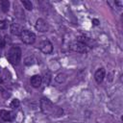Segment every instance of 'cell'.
Instances as JSON below:
<instances>
[{
    "label": "cell",
    "mask_w": 123,
    "mask_h": 123,
    "mask_svg": "<svg viewBox=\"0 0 123 123\" xmlns=\"http://www.w3.org/2000/svg\"><path fill=\"white\" fill-rule=\"evenodd\" d=\"M104 77H105V69H104L103 67H101V68H99V69L95 72L94 78H95V81H96L98 84H100V83L103 82Z\"/></svg>",
    "instance_id": "8"
},
{
    "label": "cell",
    "mask_w": 123,
    "mask_h": 123,
    "mask_svg": "<svg viewBox=\"0 0 123 123\" xmlns=\"http://www.w3.org/2000/svg\"><path fill=\"white\" fill-rule=\"evenodd\" d=\"M70 48L73 51L79 52V53H84V52L86 51V45L84 42H82V41H76V42L71 43Z\"/></svg>",
    "instance_id": "6"
},
{
    "label": "cell",
    "mask_w": 123,
    "mask_h": 123,
    "mask_svg": "<svg viewBox=\"0 0 123 123\" xmlns=\"http://www.w3.org/2000/svg\"><path fill=\"white\" fill-rule=\"evenodd\" d=\"M0 5H1V10L4 12H7L9 11V6H10V2L8 0H2L0 2Z\"/></svg>",
    "instance_id": "11"
},
{
    "label": "cell",
    "mask_w": 123,
    "mask_h": 123,
    "mask_svg": "<svg viewBox=\"0 0 123 123\" xmlns=\"http://www.w3.org/2000/svg\"><path fill=\"white\" fill-rule=\"evenodd\" d=\"M65 78H66V77H65V74L61 73V74L57 75V77H56V81H57L58 83H62V82H64Z\"/></svg>",
    "instance_id": "13"
},
{
    "label": "cell",
    "mask_w": 123,
    "mask_h": 123,
    "mask_svg": "<svg viewBox=\"0 0 123 123\" xmlns=\"http://www.w3.org/2000/svg\"><path fill=\"white\" fill-rule=\"evenodd\" d=\"M115 4H117V5L121 6V5H122V2H119V1H115Z\"/></svg>",
    "instance_id": "18"
},
{
    "label": "cell",
    "mask_w": 123,
    "mask_h": 123,
    "mask_svg": "<svg viewBox=\"0 0 123 123\" xmlns=\"http://www.w3.org/2000/svg\"><path fill=\"white\" fill-rule=\"evenodd\" d=\"M42 83V78L39 75H34L31 78V85L34 87H39Z\"/></svg>",
    "instance_id": "9"
},
{
    "label": "cell",
    "mask_w": 123,
    "mask_h": 123,
    "mask_svg": "<svg viewBox=\"0 0 123 123\" xmlns=\"http://www.w3.org/2000/svg\"><path fill=\"white\" fill-rule=\"evenodd\" d=\"M38 47H39L40 51H41L42 53H44V54H47V55H48V54H51V53L53 52V45H52L51 41L48 40V39L42 40V41L39 43Z\"/></svg>",
    "instance_id": "4"
},
{
    "label": "cell",
    "mask_w": 123,
    "mask_h": 123,
    "mask_svg": "<svg viewBox=\"0 0 123 123\" xmlns=\"http://www.w3.org/2000/svg\"><path fill=\"white\" fill-rule=\"evenodd\" d=\"M11 32L12 35H15V36H19L22 32V29L20 27V25H18L17 23H12L11 25Z\"/></svg>",
    "instance_id": "10"
},
{
    "label": "cell",
    "mask_w": 123,
    "mask_h": 123,
    "mask_svg": "<svg viewBox=\"0 0 123 123\" xmlns=\"http://www.w3.org/2000/svg\"><path fill=\"white\" fill-rule=\"evenodd\" d=\"M7 28V22L5 20H0V29L4 30Z\"/></svg>",
    "instance_id": "15"
},
{
    "label": "cell",
    "mask_w": 123,
    "mask_h": 123,
    "mask_svg": "<svg viewBox=\"0 0 123 123\" xmlns=\"http://www.w3.org/2000/svg\"><path fill=\"white\" fill-rule=\"evenodd\" d=\"M21 3H22V5L24 6V8H25L26 10L31 11V10L33 9V4L31 3V1H28V0H22Z\"/></svg>",
    "instance_id": "12"
},
{
    "label": "cell",
    "mask_w": 123,
    "mask_h": 123,
    "mask_svg": "<svg viewBox=\"0 0 123 123\" xmlns=\"http://www.w3.org/2000/svg\"><path fill=\"white\" fill-rule=\"evenodd\" d=\"M7 58H8V61L12 64H13V65L18 64L19 62H20V59H21V50H20V48L17 47V46H12L7 54Z\"/></svg>",
    "instance_id": "2"
},
{
    "label": "cell",
    "mask_w": 123,
    "mask_h": 123,
    "mask_svg": "<svg viewBox=\"0 0 123 123\" xmlns=\"http://www.w3.org/2000/svg\"><path fill=\"white\" fill-rule=\"evenodd\" d=\"M14 113L12 111H5L2 110L0 111V117L4 120V121H12L14 119Z\"/></svg>",
    "instance_id": "7"
},
{
    "label": "cell",
    "mask_w": 123,
    "mask_h": 123,
    "mask_svg": "<svg viewBox=\"0 0 123 123\" xmlns=\"http://www.w3.org/2000/svg\"><path fill=\"white\" fill-rule=\"evenodd\" d=\"M2 82H3V81H2V79H1V78H0V84H1V83H2Z\"/></svg>",
    "instance_id": "19"
},
{
    "label": "cell",
    "mask_w": 123,
    "mask_h": 123,
    "mask_svg": "<svg viewBox=\"0 0 123 123\" xmlns=\"http://www.w3.org/2000/svg\"><path fill=\"white\" fill-rule=\"evenodd\" d=\"M36 29L38 31V32H41V33H44V32H47L48 29H49V26L47 24V22L42 19V18H38L37 21H36Z\"/></svg>",
    "instance_id": "5"
},
{
    "label": "cell",
    "mask_w": 123,
    "mask_h": 123,
    "mask_svg": "<svg viewBox=\"0 0 123 123\" xmlns=\"http://www.w3.org/2000/svg\"><path fill=\"white\" fill-rule=\"evenodd\" d=\"M19 37L20 39L26 44H33L36 41V35L29 30H22Z\"/></svg>",
    "instance_id": "3"
},
{
    "label": "cell",
    "mask_w": 123,
    "mask_h": 123,
    "mask_svg": "<svg viewBox=\"0 0 123 123\" xmlns=\"http://www.w3.org/2000/svg\"><path fill=\"white\" fill-rule=\"evenodd\" d=\"M19 105H20V102H19L18 99H13V100L11 102V108H12V109H16V108H18Z\"/></svg>",
    "instance_id": "14"
},
{
    "label": "cell",
    "mask_w": 123,
    "mask_h": 123,
    "mask_svg": "<svg viewBox=\"0 0 123 123\" xmlns=\"http://www.w3.org/2000/svg\"><path fill=\"white\" fill-rule=\"evenodd\" d=\"M92 23H93L94 25H96V26H97V25L99 24V20H98V19H95V18H94V19H92Z\"/></svg>",
    "instance_id": "17"
},
{
    "label": "cell",
    "mask_w": 123,
    "mask_h": 123,
    "mask_svg": "<svg viewBox=\"0 0 123 123\" xmlns=\"http://www.w3.org/2000/svg\"><path fill=\"white\" fill-rule=\"evenodd\" d=\"M4 45H5V41H4V38L1 37V35H0V48H3L4 47Z\"/></svg>",
    "instance_id": "16"
},
{
    "label": "cell",
    "mask_w": 123,
    "mask_h": 123,
    "mask_svg": "<svg viewBox=\"0 0 123 123\" xmlns=\"http://www.w3.org/2000/svg\"><path fill=\"white\" fill-rule=\"evenodd\" d=\"M40 106L41 110L44 113L53 115V116H60L62 113V110L60 109L59 107H56L51 101H49L46 98H42L40 101Z\"/></svg>",
    "instance_id": "1"
}]
</instances>
